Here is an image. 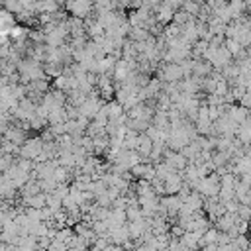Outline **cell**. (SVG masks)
<instances>
[{
	"label": "cell",
	"instance_id": "6da1fadb",
	"mask_svg": "<svg viewBox=\"0 0 251 251\" xmlns=\"http://www.w3.org/2000/svg\"><path fill=\"white\" fill-rule=\"evenodd\" d=\"M220 188H222V184H220V175H218L216 171L210 173L208 177H200L198 183L194 184V190H198L202 196H218V194H220Z\"/></svg>",
	"mask_w": 251,
	"mask_h": 251
},
{
	"label": "cell",
	"instance_id": "7a4b0ae2",
	"mask_svg": "<svg viewBox=\"0 0 251 251\" xmlns=\"http://www.w3.org/2000/svg\"><path fill=\"white\" fill-rule=\"evenodd\" d=\"M155 77H159L163 83H177V81H183L184 79V71L181 67V63H167V61H161L157 71H155Z\"/></svg>",
	"mask_w": 251,
	"mask_h": 251
},
{
	"label": "cell",
	"instance_id": "3957f363",
	"mask_svg": "<svg viewBox=\"0 0 251 251\" xmlns=\"http://www.w3.org/2000/svg\"><path fill=\"white\" fill-rule=\"evenodd\" d=\"M43 137L41 135H32L28 137L22 145H20V155L18 157H26V159H35L41 151H43Z\"/></svg>",
	"mask_w": 251,
	"mask_h": 251
},
{
	"label": "cell",
	"instance_id": "277c9868",
	"mask_svg": "<svg viewBox=\"0 0 251 251\" xmlns=\"http://www.w3.org/2000/svg\"><path fill=\"white\" fill-rule=\"evenodd\" d=\"M65 10L71 16H79V18H86L94 12V2L92 0H67L65 2Z\"/></svg>",
	"mask_w": 251,
	"mask_h": 251
},
{
	"label": "cell",
	"instance_id": "5b68a950",
	"mask_svg": "<svg viewBox=\"0 0 251 251\" xmlns=\"http://www.w3.org/2000/svg\"><path fill=\"white\" fill-rule=\"evenodd\" d=\"M163 161H165V163H169V165H171L173 169H177V171H184V169H186V165L190 163L183 151H175V149H171V147H167V149H165V153H163Z\"/></svg>",
	"mask_w": 251,
	"mask_h": 251
},
{
	"label": "cell",
	"instance_id": "8992f818",
	"mask_svg": "<svg viewBox=\"0 0 251 251\" xmlns=\"http://www.w3.org/2000/svg\"><path fill=\"white\" fill-rule=\"evenodd\" d=\"M30 132H32V130H26V128H22V126H18V124H12V126L8 128V132L2 134V137H8V139L14 141L16 145H22L28 137H32Z\"/></svg>",
	"mask_w": 251,
	"mask_h": 251
},
{
	"label": "cell",
	"instance_id": "52a82bcc",
	"mask_svg": "<svg viewBox=\"0 0 251 251\" xmlns=\"http://www.w3.org/2000/svg\"><path fill=\"white\" fill-rule=\"evenodd\" d=\"M175 8L173 6H169L167 2H165V0H163V2L155 8V14H157V20L163 24V26H167V24H171L173 22V18H175Z\"/></svg>",
	"mask_w": 251,
	"mask_h": 251
},
{
	"label": "cell",
	"instance_id": "ba28073f",
	"mask_svg": "<svg viewBox=\"0 0 251 251\" xmlns=\"http://www.w3.org/2000/svg\"><path fill=\"white\" fill-rule=\"evenodd\" d=\"M137 151L143 155V161H145V157H149L151 155V151H153V139L149 137L145 132L143 134H139V143H137Z\"/></svg>",
	"mask_w": 251,
	"mask_h": 251
},
{
	"label": "cell",
	"instance_id": "9c48e42d",
	"mask_svg": "<svg viewBox=\"0 0 251 251\" xmlns=\"http://www.w3.org/2000/svg\"><path fill=\"white\" fill-rule=\"evenodd\" d=\"M204 200H206V196H202L198 190L192 188V192L184 198V204H188L192 210H202L204 208Z\"/></svg>",
	"mask_w": 251,
	"mask_h": 251
},
{
	"label": "cell",
	"instance_id": "30bf717a",
	"mask_svg": "<svg viewBox=\"0 0 251 251\" xmlns=\"http://www.w3.org/2000/svg\"><path fill=\"white\" fill-rule=\"evenodd\" d=\"M61 2L59 0H37V4H35V12L37 14H43V12H57L61 10Z\"/></svg>",
	"mask_w": 251,
	"mask_h": 251
},
{
	"label": "cell",
	"instance_id": "8fae6325",
	"mask_svg": "<svg viewBox=\"0 0 251 251\" xmlns=\"http://www.w3.org/2000/svg\"><path fill=\"white\" fill-rule=\"evenodd\" d=\"M153 126H157L161 132H171V118L167 110H157L153 116Z\"/></svg>",
	"mask_w": 251,
	"mask_h": 251
},
{
	"label": "cell",
	"instance_id": "7c38bea8",
	"mask_svg": "<svg viewBox=\"0 0 251 251\" xmlns=\"http://www.w3.org/2000/svg\"><path fill=\"white\" fill-rule=\"evenodd\" d=\"M212 71H214V65L210 61H206V59H196L194 61V71H192L194 77H208Z\"/></svg>",
	"mask_w": 251,
	"mask_h": 251
},
{
	"label": "cell",
	"instance_id": "4fadbf2b",
	"mask_svg": "<svg viewBox=\"0 0 251 251\" xmlns=\"http://www.w3.org/2000/svg\"><path fill=\"white\" fill-rule=\"evenodd\" d=\"M18 251H39L37 247V235H20Z\"/></svg>",
	"mask_w": 251,
	"mask_h": 251
},
{
	"label": "cell",
	"instance_id": "5bb4252c",
	"mask_svg": "<svg viewBox=\"0 0 251 251\" xmlns=\"http://www.w3.org/2000/svg\"><path fill=\"white\" fill-rule=\"evenodd\" d=\"M151 32L143 26H130V32H128V39H134V41H145Z\"/></svg>",
	"mask_w": 251,
	"mask_h": 251
},
{
	"label": "cell",
	"instance_id": "9a60e30c",
	"mask_svg": "<svg viewBox=\"0 0 251 251\" xmlns=\"http://www.w3.org/2000/svg\"><path fill=\"white\" fill-rule=\"evenodd\" d=\"M43 69H45V73L49 75V79H55V77L63 75L65 65H63V63H55V61H45V63H43Z\"/></svg>",
	"mask_w": 251,
	"mask_h": 251
},
{
	"label": "cell",
	"instance_id": "2e32d148",
	"mask_svg": "<svg viewBox=\"0 0 251 251\" xmlns=\"http://www.w3.org/2000/svg\"><path fill=\"white\" fill-rule=\"evenodd\" d=\"M49 124H57V122H67L69 116H67V108L65 106H55L51 112H49Z\"/></svg>",
	"mask_w": 251,
	"mask_h": 251
},
{
	"label": "cell",
	"instance_id": "e0dca14e",
	"mask_svg": "<svg viewBox=\"0 0 251 251\" xmlns=\"http://www.w3.org/2000/svg\"><path fill=\"white\" fill-rule=\"evenodd\" d=\"M0 153H12V155H20V145H16L14 141H10L8 137H2V149H0Z\"/></svg>",
	"mask_w": 251,
	"mask_h": 251
},
{
	"label": "cell",
	"instance_id": "ac0fdd59",
	"mask_svg": "<svg viewBox=\"0 0 251 251\" xmlns=\"http://www.w3.org/2000/svg\"><path fill=\"white\" fill-rule=\"evenodd\" d=\"M16 155H12V153H0V173H4V171H8L14 163H16Z\"/></svg>",
	"mask_w": 251,
	"mask_h": 251
},
{
	"label": "cell",
	"instance_id": "d6986e66",
	"mask_svg": "<svg viewBox=\"0 0 251 251\" xmlns=\"http://www.w3.org/2000/svg\"><path fill=\"white\" fill-rule=\"evenodd\" d=\"M106 10H116L114 0H94V14H102Z\"/></svg>",
	"mask_w": 251,
	"mask_h": 251
},
{
	"label": "cell",
	"instance_id": "ffe728a7",
	"mask_svg": "<svg viewBox=\"0 0 251 251\" xmlns=\"http://www.w3.org/2000/svg\"><path fill=\"white\" fill-rule=\"evenodd\" d=\"M47 208H51V210H53V214H55L57 210H61V208H63V200H61L55 192H49V194H47Z\"/></svg>",
	"mask_w": 251,
	"mask_h": 251
},
{
	"label": "cell",
	"instance_id": "44dd1931",
	"mask_svg": "<svg viewBox=\"0 0 251 251\" xmlns=\"http://www.w3.org/2000/svg\"><path fill=\"white\" fill-rule=\"evenodd\" d=\"M190 18H192V14H188L186 10L179 8V10L175 12V18H173V22H175V24H179V26H184L186 22H190Z\"/></svg>",
	"mask_w": 251,
	"mask_h": 251
},
{
	"label": "cell",
	"instance_id": "7402d4cb",
	"mask_svg": "<svg viewBox=\"0 0 251 251\" xmlns=\"http://www.w3.org/2000/svg\"><path fill=\"white\" fill-rule=\"evenodd\" d=\"M39 184H41V190L49 194V192H55V188H57L59 183L55 179H39Z\"/></svg>",
	"mask_w": 251,
	"mask_h": 251
},
{
	"label": "cell",
	"instance_id": "603a6c76",
	"mask_svg": "<svg viewBox=\"0 0 251 251\" xmlns=\"http://www.w3.org/2000/svg\"><path fill=\"white\" fill-rule=\"evenodd\" d=\"M49 130H51L55 135H63L67 134V122H57V124H49Z\"/></svg>",
	"mask_w": 251,
	"mask_h": 251
},
{
	"label": "cell",
	"instance_id": "cb8c5ba5",
	"mask_svg": "<svg viewBox=\"0 0 251 251\" xmlns=\"http://www.w3.org/2000/svg\"><path fill=\"white\" fill-rule=\"evenodd\" d=\"M224 206H226V210H228V212H237V210H239V206H241V202H239V198L235 196V198H232V200H226Z\"/></svg>",
	"mask_w": 251,
	"mask_h": 251
},
{
	"label": "cell",
	"instance_id": "d4e9b609",
	"mask_svg": "<svg viewBox=\"0 0 251 251\" xmlns=\"http://www.w3.org/2000/svg\"><path fill=\"white\" fill-rule=\"evenodd\" d=\"M65 249H69V245L65 241H59V239H53L51 245H49V251H65Z\"/></svg>",
	"mask_w": 251,
	"mask_h": 251
},
{
	"label": "cell",
	"instance_id": "484cf974",
	"mask_svg": "<svg viewBox=\"0 0 251 251\" xmlns=\"http://www.w3.org/2000/svg\"><path fill=\"white\" fill-rule=\"evenodd\" d=\"M237 104H241V106H245V108H249V110H251V92H245V94H243V98L239 100Z\"/></svg>",
	"mask_w": 251,
	"mask_h": 251
},
{
	"label": "cell",
	"instance_id": "4316f807",
	"mask_svg": "<svg viewBox=\"0 0 251 251\" xmlns=\"http://www.w3.org/2000/svg\"><path fill=\"white\" fill-rule=\"evenodd\" d=\"M206 2H208L212 8H218V6H222V4H228L230 0H206Z\"/></svg>",
	"mask_w": 251,
	"mask_h": 251
},
{
	"label": "cell",
	"instance_id": "83f0119b",
	"mask_svg": "<svg viewBox=\"0 0 251 251\" xmlns=\"http://www.w3.org/2000/svg\"><path fill=\"white\" fill-rule=\"evenodd\" d=\"M202 249H206V251H220V245L218 243H206Z\"/></svg>",
	"mask_w": 251,
	"mask_h": 251
},
{
	"label": "cell",
	"instance_id": "f1b7e54d",
	"mask_svg": "<svg viewBox=\"0 0 251 251\" xmlns=\"http://www.w3.org/2000/svg\"><path fill=\"white\" fill-rule=\"evenodd\" d=\"M245 4H247V12L251 14V0H245Z\"/></svg>",
	"mask_w": 251,
	"mask_h": 251
},
{
	"label": "cell",
	"instance_id": "f546056e",
	"mask_svg": "<svg viewBox=\"0 0 251 251\" xmlns=\"http://www.w3.org/2000/svg\"><path fill=\"white\" fill-rule=\"evenodd\" d=\"M247 51H249V55H251V45H247Z\"/></svg>",
	"mask_w": 251,
	"mask_h": 251
},
{
	"label": "cell",
	"instance_id": "4dcf8cb0",
	"mask_svg": "<svg viewBox=\"0 0 251 251\" xmlns=\"http://www.w3.org/2000/svg\"><path fill=\"white\" fill-rule=\"evenodd\" d=\"M249 249H251V239H249Z\"/></svg>",
	"mask_w": 251,
	"mask_h": 251
}]
</instances>
